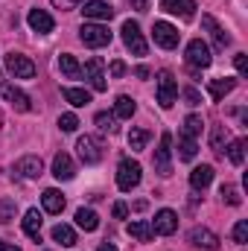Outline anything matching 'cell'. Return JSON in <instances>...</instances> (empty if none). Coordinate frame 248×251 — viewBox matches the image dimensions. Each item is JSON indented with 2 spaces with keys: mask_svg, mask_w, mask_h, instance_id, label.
Returning <instances> with one entry per match:
<instances>
[{
  "mask_svg": "<svg viewBox=\"0 0 248 251\" xmlns=\"http://www.w3.org/2000/svg\"><path fill=\"white\" fill-rule=\"evenodd\" d=\"M41 204H44V210H47V213H62V210H64V196L59 193V190H44Z\"/></svg>",
  "mask_w": 248,
  "mask_h": 251,
  "instance_id": "obj_24",
  "label": "cell"
},
{
  "mask_svg": "<svg viewBox=\"0 0 248 251\" xmlns=\"http://www.w3.org/2000/svg\"><path fill=\"white\" fill-rule=\"evenodd\" d=\"M0 251H21V249H18V246H12V243H3V240H0Z\"/></svg>",
  "mask_w": 248,
  "mask_h": 251,
  "instance_id": "obj_47",
  "label": "cell"
},
{
  "mask_svg": "<svg viewBox=\"0 0 248 251\" xmlns=\"http://www.w3.org/2000/svg\"><path fill=\"white\" fill-rule=\"evenodd\" d=\"M6 70H9V76H15V79H32L35 76V64L29 56H24V53H6Z\"/></svg>",
  "mask_w": 248,
  "mask_h": 251,
  "instance_id": "obj_4",
  "label": "cell"
},
{
  "mask_svg": "<svg viewBox=\"0 0 248 251\" xmlns=\"http://www.w3.org/2000/svg\"><path fill=\"white\" fill-rule=\"evenodd\" d=\"M94 120H97V126H99V131H108V134H114V131H117V117H114V114H108V111H99Z\"/></svg>",
  "mask_w": 248,
  "mask_h": 251,
  "instance_id": "obj_34",
  "label": "cell"
},
{
  "mask_svg": "<svg viewBox=\"0 0 248 251\" xmlns=\"http://www.w3.org/2000/svg\"><path fill=\"white\" fill-rule=\"evenodd\" d=\"M201 26L207 29V35L213 38V44H216L219 50H225V47L231 44V35H228V32L216 24V18H213V15H201Z\"/></svg>",
  "mask_w": 248,
  "mask_h": 251,
  "instance_id": "obj_15",
  "label": "cell"
},
{
  "mask_svg": "<svg viewBox=\"0 0 248 251\" xmlns=\"http://www.w3.org/2000/svg\"><path fill=\"white\" fill-rule=\"evenodd\" d=\"M201 117H198V114H190V117H187L184 120V134H190V137H198V134H201Z\"/></svg>",
  "mask_w": 248,
  "mask_h": 251,
  "instance_id": "obj_36",
  "label": "cell"
},
{
  "mask_svg": "<svg viewBox=\"0 0 248 251\" xmlns=\"http://www.w3.org/2000/svg\"><path fill=\"white\" fill-rule=\"evenodd\" d=\"M196 152H198V146H196V137H190V134H178V158L181 161H193L196 158Z\"/></svg>",
  "mask_w": 248,
  "mask_h": 251,
  "instance_id": "obj_26",
  "label": "cell"
},
{
  "mask_svg": "<svg viewBox=\"0 0 248 251\" xmlns=\"http://www.w3.org/2000/svg\"><path fill=\"white\" fill-rule=\"evenodd\" d=\"M140 176H143L140 164L131 161V158H125V161H120V167H117V187L123 190V193L134 190L137 184H140Z\"/></svg>",
  "mask_w": 248,
  "mask_h": 251,
  "instance_id": "obj_3",
  "label": "cell"
},
{
  "mask_svg": "<svg viewBox=\"0 0 248 251\" xmlns=\"http://www.w3.org/2000/svg\"><path fill=\"white\" fill-rule=\"evenodd\" d=\"M0 94L12 102V108H15V111H29V108H32V105H29V97H26L21 88H12V85H9V82H3V79H0Z\"/></svg>",
  "mask_w": 248,
  "mask_h": 251,
  "instance_id": "obj_17",
  "label": "cell"
},
{
  "mask_svg": "<svg viewBox=\"0 0 248 251\" xmlns=\"http://www.w3.org/2000/svg\"><path fill=\"white\" fill-rule=\"evenodd\" d=\"M187 240H190V246L204 249V251H216L219 249V237H216L210 228H201V225H196V228L187 234Z\"/></svg>",
  "mask_w": 248,
  "mask_h": 251,
  "instance_id": "obj_12",
  "label": "cell"
},
{
  "mask_svg": "<svg viewBox=\"0 0 248 251\" xmlns=\"http://www.w3.org/2000/svg\"><path fill=\"white\" fill-rule=\"evenodd\" d=\"M187 64L193 67V70H204V67H210L213 62V56H210V47L201 41V38H193L190 44H187Z\"/></svg>",
  "mask_w": 248,
  "mask_h": 251,
  "instance_id": "obj_5",
  "label": "cell"
},
{
  "mask_svg": "<svg viewBox=\"0 0 248 251\" xmlns=\"http://www.w3.org/2000/svg\"><path fill=\"white\" fill-rule=\"evenodd\" d=\"M85 0H53V6L56 9H76V6H82Z\"/></svg>",
  "mask_w": 248,
  "mask_h": 251,
  "instance_id": "obj_42",
  "label": "cell"
},
{
  "mask_svg": "<svg viewBox=\"0 0 248 251\" xmlns=\"http://www.w3.org/2000/svg\"><path fill=\"white\" fill-rule=\"evenodd\" d=\"M210 181H213V167L210 164H201V167H196L190 173V187L193 190H204Z\"/></svg>",
  "mask_w": 248,
  "mask_h": 251,
  "instance_id": "obj_22",
  "label": "cell"
},
{
  "mask_svg": "<svg viewBox=\"0 0 248 251\" xmlns=\"http://www.w3.org/2000/svg\"><path fill=\"white\" fill-rule=\"evenodd\" d=\"M62 97L73 105V108H82V105H88V102H91V94H88V91H82V88H64Z\"/></svg>",
  "mask_w": 248,
  "mask_h": 251,
  "instance_id": "obj_27",
  "label": "cell"
},
{
  "mask_svg": "<svg viewBox=\"0 0 248 251\" xmlns=\"http://www.w3.org/2000/svg\"><path fill=\"white\" fill-rule=\"evenodd\" d=\"M152 38H155L158 47H164V50H175L178 41H181V32H178L173 24H167V21H155V26H152Z\"/></svg>",
  "mask_w": 248,
  "mask_h": 251,
  "instance_id": "obj_6",
  "label": "cell"
},
{
  "mask_svg": "<svg viewBox=\"0 0 248 251\" xmlns=\"http://www.w3.org/2000/svg\"><path fill=\"white\" fill-rule=\"evenodd\" d=\"M85 79L91 82V88H94L97 94L108 91V79H105V73H102V59H99V56L88 59V64H85Z\"/></svg>",
  "mask_w": 248,
  "mask_h": 251,
  "instance_id": "obj_10",
  "label": "cell"
},
{
  "mask_svg": "<svg viewBox=\"0 0 248 251\" xmlns=\"http://www.w3.org/2000/svg\"><path fill=\"white\" fill-rule=\"evenodd\" d=\"M59 67H62V73L67 76V79H79V76H82V67H79V62H76L70 53L59 56Z\"/></svg>",
  "mask_w": 248,
  "mask_h": 251,
  "instance_id": "obj_29",
  "label": "cell"
},
{
  "mask_svg": "<svg viewBox=\"0 0 248 251\" xmlns=\"http://www.w3.org/2000/svg\"><path fill=\"white\" fill-rule=\"evenodd\" d=\"M114 216H117V219H125V216H128V207H125L123 201H117V204H114Z\"/></svg>",
  "mask_w": 248,
  "mask_h": 251,
  "instance_id": "obj_44",
  "label": "cell"
},
{
  "mask_svg": "<svg viewBox=\"0 0 248 251\" xmlns=\"http://www.w3.org/2000/svg\"><path fill=\"white\" fill-rule=\"evenodd\" d=\"M125 73V64L120 62V59H117V62H111V76H114V79H117V76H123Z\"/></svg>",
  "mask_w": 248,
  "mask_h": 251,
  "instance_id": "obj_43",
  "label": "cell"
},
{
  "mask_svg": "<svg viewBox=\"0 0 248 251\" xmlns=\"http://www.w3.org/2000/svg\"><path fill=\"white\" fill-rule=\"evenodd\" d=\"M21 225H24V234H26L29 240H35V243H41V213H38L35 207H29V210L24 213V219H21Z\"/></svg>",
  "mask_w": 248,
  "mask_h": 251,
  "instance_id": "obj_20",
  "label": "cell"
},
{
  "mask_svg": "<svg viewBox=\"0 0 248 251\" xmlns=\"http://www.w3.org/2000/svg\"><path fill=\"white\" fill-rule=\"evenodd\" d=\"M170 158H173V134L164 131V134H161V143H158V149H155V170H158L161 176H170V173H173Z\"/></svg>",
  "mask_w": 248,
  "mask_h": 251,
  "instance_id": "obj_9",
  "label": "cell"
},
{
  "mask_svg": "<svg viewBox=\"0 0 248 251\" xmlns=\"http://www.w3.org/2000/svg\"><path fill=\"white\" fill-rule=\"evenodd\" d=\"M26 24H29V29H32V32H38V35H47V32H53V26H56L53 15H50L47 9H29Z\"/></svg>",
  "mask_w": 248,
  "mask_h": 251,
  "instance_id": "obj_13",
  "label": "cell"
},
{
  "mask_svg": "<svg viewBox=\"0 0 248 251\" xmlns=\"http://www.w3.org/2000/svg\"><path fill=\"white\" fill-rule=\"evenodd\" d=\"M134 100L131 97H125V94H120L117 97V102H114V117H120V120H131V114H134Z\"/></svg>",
  "mask_w": 248,
  "mask_h": 251,
  "instance_id": "obj_28",
  "label": "cell"
},
{
  "mask_svg": "<svg viewBox=\"0 0 248 251\" xmlns=\"http://www.w3.org/2000/svg\"><path fill=\"white\" fill-rule=\"evenodd\" d=\"M137 12H149V0H128Z\"/></svg>",
  "mask_w": 248,
  "mask_h": 251,
  "instance_id": "obj_45",
  "label": "cell"
},
{
  "mask_svg": "<svg viewBox=\"0 0 248 251\" xmlns=\"http://www.w3.org/2000/svg\"><path fill=\"white\" fill-rule=\"evenodd\" d=\"M15 173H18L21 178H38V176L44 173V164H41L38 155H24V158L15 164Z\"/></svg>",
  "mask_w": 248,
  "mask_h": 251,
  "instance_id": "obj_16",
  "label": "cell"
},
{
  "mask_svg": "<svg viewBox=\"0 0 248 251\" xmlns=\"http://www.w3.org/2000/svg\"><path fill=\"white\" fill-rule=\"evenodd\" d=\"M123 44L134 53V56H146L149 53V47H146V38H143V32H140V26H137V21H125L123 24Z\"/></svg>",
  "mask_w": 248,
  "mask_h": 251,
  "instance_id": "obj_7",
  "label": "cell"
},
{
  "mask_svg": "<svg viewBox=\"0 0 248 251\" xmlns=\"http://www.w3.org/2000/svg\"><path fill=\"white\" fill-rule=\"evenodd\" d=\"M219 196H222V201H228V204H243V196H240V190L234 187V184H222V190H219Z\"/></svg>",
  "mask_w": 248,
  "mask_h": 251,
  "instance_id": "obj_35",
  "label": "cell"
},
{
  "mask_svg": "<svg viewBox=\"0 0 248 251\" xmlns=\"http://www.w3.org/2000/svg\"><path fill=\"white\" fill-rule=\"evenodd\" d=\"M79 38H82V44H85V47L99 50V47H108L114 35H111V29H108V26L94 24V21H91V24L85 21V24H82V29H79Z\"/></svg>",
  "mask_w": 248,
  "mask_h": 251,
  "instance_id": "obj_1",
  "label": "cell"
},
{
  "mask_svg": "<svg viewBox=\"0 0 248 251\" xmlns=\"http://www.w3.org/2000/svg\"><path fill=\"white\" fill-rule=\"evenodd\" d=\"M161 9L170 12V15H178V18L190 21L198 6H196V0H161Z\"/></svg>",
  "mask_w": 248,
  "mask_h": 251,
  "instance_id": "obj_18",
  "label": "cell"
},
{
  "mask_svg": "<svg viewBox=\"0 0 248 251\" xmlns=\"http://www.w3.org/2000/svg\"><path fill=\"white\" fill-rule=\"evenodd\" d=\"M234 88H237V79H231V76H222V79H210V82H207V91H210V97H213L216 102H222Z\"/></svg>",
  "mask_w": 248,
  "mask_h": 251,
  "instance_id": "obj_21",
  "label": "cell"
},
{
  "mask_svg": "<svg viewBox=\"0 0 248 251\" xmlns=\"http://www.w3.org/2000/svg\"><path fill=\"white\" fill-rule=\"evenodd\" d=\"M234 64H237V73L240 76H248V56L246 53H237L234 56Z\"/></svg>",
  "mask_w": 248,
  "mask_h": 251,
  "instance_id": "obj_40",
  "label": "cell"
},
{
  "mask_svg": "<svg viewBox=\"0 0 248 251\" xmlns=\"http://www.w3.org/2000/svg\"><path fill=\"white\" fill-rule=\"evenodd\" d=\"M228 158H231V164L243 167V161H246V140H231L228 143Z\"/></svg>",
  "mask_w": 248,
  "mask_h": 251,
  "instance_id": "obj_32",
  "label": "cell"
},
{
  "mask_svg": "<svg viewBox=\"0 0 248 251\" xmlns=\"http://www.w3.org/2000/svg\"><path fill=\"white\" fill-rule=\"evenodd\" d=\"M15 213H18V201H15L12 196L0 199V222H3V225H6V222H12V219H15Z\"/></svg>",
  "mask_w": 248,
  "mask_h": 251,
  "instance_id": "obj_33",
  "label": "cell"
},
{
  "mask_svg": "<svg viewBox=\"0 0 248 251\" xmlns=\"http://www.w3.org/2000/svg\"><path fill=\"white\" fill-rule=\"evenodd\" d=\"M76 152H79L82 164H88V167H94V164L102 161V146H99V140L91 137V134H85V137L76 140Z\"/></svg>",
  "mask_w": 248,
  "mask_h": 251,
  "instance_id": "obj_8",
  "label": "cell"
},
{
  "mask_svg": "<svg viewBox=\"0 0 248 251\" xmlns=\"http://www.w3.org/2000/svg\"><path fill=\"white\" fill-rule=\"evenodd\" d=\"M146 143H149V131L146 128H131L128 131V149L140 152V149H146Z\"/></svg>",
  "mask_w": 248,
  "mask_h": 251,
  "instance_id": "obj_31",
  "label": "cell"
},
{
  "mask_svg": "<svg viewBox=\"0 0 248 251\" xmlns=\"http://www.w3.org/2000/svg\"><path fill=\"white\" fill-rule=\"evenodd\" d=\"M152 231L155 234H161V237H170V234H175L178 231V216L173 213V210H158L155 213V222H152Z\"/></svg>",
  "mask_w": 248,
  "mask_h": 251,
  "instance_id": "obj_14",
  "label": "cell"
},
{
  "mask_svg": "<svg viewBox=\"0 0 248 251\" xmlns=\"http://www.w3.org/2000/svg\"><path fill=\"white\" fill-rule=\"evenodd\" d=\"M134 76H137V79H149V67H143V64H140V67L134 70Z\"/></svg>",
  "mask_w": 248,
  "mask_h": 251,
  "instance_id": "obj_46",
  "label": "cell"
},
{
  "mask_svg": "<svg viewBox=\"0 0 248 251\" xmlns=\"http://www.w3.org/2000/svg\"><path fill=\"white\" fill-rule=\"evenodd\" d=\"M99 251H117V249H114V243H102V246H99Z\"/></svg>",
  "mask_w": 248,
  "mask_h": 251,
  "instance_id": "obj_48",
  "label": "cell"
},
{
  "mask_svg": "<svg viewBox=\"0 0 248 251\" xmlns=\"http://www.w3.org/2000/svg\"><path fill=\"white\" fill-rule=\"evenodd\" d=\"M184 100H187V105H198L201 102V94L196 88H184Z\"/></svg>",
  "mask_w": 248,
  "mask_h": 251,
  "instance_id": "obj_41",
  "label": "cell"
},
{
  "mask_svg": "<svg viewBox=\"0 0 248 251\" xmlns=\"http://www.w3.org/2000/svg\"><path fill=\"white\" fill-rule=\"evenodd\" d=\"M82 15L85 21H111L114 18V6L105 0H85L82 3Z\"/></svg>",
  "mask_w": 248,
  "mask_h": 251,
  "instance_id": "obj_11",
  "label": "cell"
},
{
  "mask_svg": "<svg viewBox=\"0 0 248 251\" xmlns=\"http://www.w3.org/2000/svg\"><path fill=\"white\" fill-rule=\"evenodd\" d=\"M234 243H237V246H246L248 243V222L246 219H240V222L234 225Z\"/></svg>",
  "mask_w": 248,
  "mask_h": 251,
  "instance_id": "obj_38",
  "label": "cell"
},
{
  "mask_svg": "<svg viewBox=\"0 0 248 251\" xmlns=\"http://www.w3.org/2000/svg\"><path fill=\"white\" fill-rule=\"evenodd\" d=\"M76 225H79L82 231H97V228H99V216H97L91 207H79V210H76Z\"/></svg>",
  "mask_w": 248,
  "mask_h": 251,
  "instance_id": "obj_25",
  "label": "cell"
},
{
  "mask_svg": "<svg viewBox=\"0 0 248 251\" xmlns=\"http://www.w3.org/2000/svg\"><path fill=\"white\" fill-rule=\"evenodd\" d=\"M53 176H56L59 181H70V178L76 176V167H73V158H70L67 152H59V155L53 158Z\"/></svg>",
  "mask_w": 248,
  "mask_h": 251,
  "instance_id": "obj_19",
  "label": "cell"
},
{
  "mask_svg": "<svg viewBox=\"0 0 248 251\" xmlns=\"http://www.w3.org/2000/svg\"><path fill=\"white\" fill-rule=\"evenodd\" d=\"M59 128H62V131H76V128H79L76 114H62V117H59Z\"/></svg>",
  "mask_w": 248,
  "mask_h": 251,
  "instance_id": "obj_39",
  "label": "cell"
},
{
  "mask_svg": "<svg viewBox=\"0 0 248 251\" xmlns=\"http://www.w3.org/2000/svg\"><path fill=\"white\" fill-rule=\"evenodd\" d=\"M210 146H213V152H225V126H213Z\"/></svg>",
  "mask_w": 248,
  "mask_h": 251,
  "instance_id": "obj_37",
  "label": "cell"
},
{
  "mask_svg": "<svg viewBox=\"0 0 248 251\" xmlns=\"http://www.w3.org/2000/svg\"><path fill=\"white\" fill-rule=\"evenodd\" d=\"M53 240H56L59 246H64V249L76 246V234H73L70 225H56V228H53Z\"/></svg>",
  "mask_w": 248,
  "mask_h": 251,
  "instance_id": "obj_30",
  "label": "cell"
},
{
  "mask_svg": "<svg viewBox=\"0 0 248 251\" xmlns=\"http://www.w3.org/2000/svg\"><path fill=\"white\" fill-rule=\"evenodd\" d=\"M175 97H178V82H175L173 70H161L158 73V102H161V108H173Z\"/></svg>",
  "mask_w": 248,
  "mask_h": 251,
  "instance_id": "obj_2",
  "label": "cell"
},
{
  "mask_svg": "<svg viewBox=\"0 0 248 251\" xmlns=\"http://www.w3.org/2000/svg\"><path fill=\"white\" fill-rule=\"evenodd\" d=\"M128 234H131L137 243H149V240L155 237L152 222H146V219H134V222H128Z\"/></svg>",
  "mask_w": 248,
  "mask_h": 251,
  "instance_id": "obj_23",
  "label": "cell"
}]
</instances>
